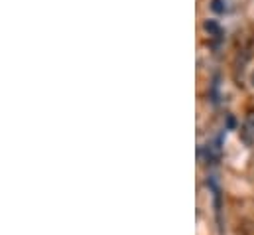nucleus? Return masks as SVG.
<instances>
[{"label": "nucleus", "instance_id": "nucleus-1", "mask_svg": "<svg viewBox=\"0 0 254 235\" xmlns=\"http://www.w3.org/2000/svg\"><path fill=\"white\" fill-rule=\"evenodd\" d=\"M241 137H243V141H245L247 144H253L254 142V113H251V115L247 117L243 129H241Z\"/></svg>", "mask_w": 254, "mask_h": 235}, {"label": "nucleus", "instance_id": "nucleus-2", "mask_svg": "<svg viewBox=\"0 0 254 235\" xmlns=\"http://www.w3.org/2000/svg\"><path fill=\"white\" fill-rule=\"evenodd\" d=\"M205 30H207L209 36H213V38H221V36H223V28H221L215 20H207V22H205Z\"/></svg>", "mask_w": 254, "mask_h": 235}, {"label": "nucleus", "instance_id": "nucleus-3", "mask_svg": "<svg viewBox=\"0 0 254 235\" xmlns=\"http://www.w3.org/2000/svg\"><path fill=\"white\" fill-rule=\"evenodd\" d=\"M211 10L217 12V14H225V12H227L225 0H211Z\"/></svg>", "mask_w": 254, "mask_h": 235}, {"label": "nucleus", "instance_id": "nucleus-4", "mask_svg": "<svg viewBox=\"0 0 254 235\" xmlns=\"http://www.w3.org/2000/svg\"><path fill=\"white\" fill-rule=\"evenodd\" d=\"M253 85H254V73H253Z\"/></svg>", "mask_w": 254, "mask_h": 235}]
</instances>
